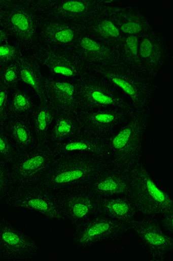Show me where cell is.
Instances as JSON below:
<instances>
[{"mask_svg":"<svg viewBox=\"0 0 173 261\" xmlns=\"http://www.w3.org/2000/svg\"><path fill=\"white\" fill-rule=\"evenodd\" d=\"M2 207H0V208H1ZM2 218V216H1V214H0V220H1V218Z\"/></svg>","mask_w":173,"mask_h":261,"instance_id":"39","label":"cell"},{"mask_svg":"<svg viewBox=\"0 0 173 261\" xmlns=\"http://www.w3.org/2000/svg\"><path fill=\"white\" fill-rule=\"evenodd\" d=\"M139 210L130 195L98 199L95 214H101L114 219L132 230L137 221Z\"/></svg>","mask_w":173,"mask_h":261,"instance_id":"22","label":"cell"},{"mask_svg":"<svg viewBox=\"0 0 173 261\" xmlns=\"http://www.w3.org/2000/svg\"><path fill=\"white\" fill-rule=\"evenodd\" d=\"M39 246L30 235L2 218L0 220V260H31Z\"/></svg>","mask_w":173,"mask_h":261,"instance_id":"11","label":"cell"},{"mask_svg":"<svg viewBox=\"0 0 173 261\" xmlns=\"http://www.w3.org/2000/svg\"><path fill=\"white\" fill-rule=\"evenodd\" d=\"M117 24L123 36L141 37L154 28L142 8L136 6L120 7Z\"/></svg>","mask_w":173,"mask_h":261,"instance_id":"26","label":"cell"},{"mask_svg":"<svg viewBox=\"0 0 173 261\" xmlns=\"http://www.w3.org/2000/svg\"><path fill=\"white\" fill-rule=\"evenodd\" d=\"M129 231L127 226L114 219L95 214L75 227L72 244L83 249L100 242L119 241Z\"/></svg>","mask_w":173,"mask_h":261,"instance_id":"10","label":"cell"},{"mask_svg":"<svg viewBox=\"0 0 173 261\" xmlns=\"http://www.w3.org/2000/svg\"><path fill=\"white\" fill-rule=\"evenodd\" d=\"M59 112L48 98H37L29 120L37 144L47 143L50 129Z\"/></svg>","mask_w":173,"mask_h":261,"instance_id":"25","label":"cell"},{"mask_svg":"<svg viewBox=\"0 0 173 261\" xmlns=\"http://www.w3.org/2000/svg\"><path fill=\"white\" fill-rule=\"evenodd\" d=\"M13 189L10 166L0 161V207H4Z\"/></svg>","mask_w":173,"mask_h":261,"instance_id":"33","label":"cell"},{"mask_svg":"<svg viewBox=\"0 0 173 261\" xmlns=\"http://www.w3.org/2000/svg\"><path fill=\"white\" fill-rule=\"evenodd\" d=\"M37 97L26 86L19 85L11 90L8 117H29L35 107Z\"/></svg>","mask_w":173,"mask_h":261,"instance_id":"29","label":"cell"},{"mask_svg":"<svg viewBox=\"0 0 173 261\" xmlns=\"http://www.w3.org/2000/svg\"><path fill=\"white\" fill-rule=\"evenodd\" d=\"M132 182L131 196L139 213L157 217L173 211L172 196L157 186L144 161L129 170Z\"/></svg>","mask_w":173,"mask_h":261,"instance_id":"6","label":"cell"},{"mask_svg":"<svg viewBox=\"0 0 173 261\" xmlns=\"http://www.w3.org/2000/svg\"><path fill=\"white\" fill-rule=\"evenodd\" d=\"M4 125L18 154L37 144L29 117H8Z\"/></svg>","mask_w":173,"mask_h":261,"instance_id":"27","label":"cell"},{"mask_svg":"<svg viewBox=\"0 0 173 261\" xmlns=\"http://www.w3.org/2000/svg\"><path fill=\"white\" fill-rule=\"evenodd\" d=\"M83 129L79 111H59L50 130L48 143L53 147L57 146Z\"/></svg>","mask_w":173,"mask_h":261,"instance_id":"24","label":"cell"},{"mask_svg":"<svg viewBox=\"0 0 173 261\" xmlns=\"http://www.w3.org/2000/svg\"><path fill=\"white\" fill-rule=\"evenodd\" d=\"M5 10L1 24L23 49L32 52L40 45L42 15L41 0H2Z\"/></svg>","mask_w":173,"mask_h":261,"instance_id":"3","label":"cell"},{"mask_svg":"<svg viewBox=\"0 0 173 261\" xmlns=\"http://www.w3.org/2000/svg\"><path fill=\"white\" fill-rule=\"evenodd\" d=\"M139 55L141 69L157 78L169 59V46L162 33L153 28L141 36Z\"/></svg>","mask_w":173,"mask_h":261,"instance_id":"15","label":"cell"},{"mask_svg":"<svg viewBox=\"0 0 173 261\" xmlns=\"http://www.w3.org/2000/svg\"><path fill=\"white\" fill-rule=\"evenodd\" d=\"M11 90L0 86V124H5L8 118V105Z\"/></svg>","mask_w":173,"mask_h":261,"instance_id":"35","label":"cell"},{"mask_svg":"<svg viewBox=\"0 0 173 261\" xmlns=\"http://www.w3.org/2000/svg\"><path fill=\"white\" fill-rule=\"evenodd\" d=\"M2 85V84H1V81H0V86Z\"/></svg>","mask_w":173,"mask_h":261,"instance_id":"40","label":"cell"},{"mask_svg":"<svg viewBox=\"0 0 173 261\" xmlns=\"http://www.w3.org/2000/svg\"><path fill=\"white\" fill-rule=\"evenodd\" d=\"M161 218L159 220V224L166 233H173V211L161 215Z\"/></svg>","mask_w":173,"mask_h":261,"instance_id":"36","label":"cell"},{"mask_svg":"<svg viewBox=\"0 0 173 261\" xmlns=\"http://www.w3.org/2000/svg\"><path fill=\"white\" fill-rule=\"evenodd\" d=\"M23 56V49L18 45L10 42L0 44V67L19 61Z\"/></svg>","mask_w":173,"mask_h":261,"instance_id":"34","label":"cell"},{"mask_svg":"<svg viewBox=\"0 0 173 261\" xmlns=\"http://www.w3.org/2000/svg\"><path fill=\"white\" fill-rule=\"evenodd\" d=\"M4 207L32 210L50 220L65 222L58 196L36 183L14 188Z\"/></svg>","mask_w":173,"mask_h":261,"instance_id":"7","label":"cell"},{"mask_svg":"<svg viewBox=\"0 0 173 261\" xmlns=\"http://www.w3.org/2000/svg\"><path fill=\"white\" fill-rule=\"evenodd\" d=\"M31 53V57L39 63L45 73L52 76L79 81L92 72L73 50L39 45Z\"/></svg>","mask_w":173,"mask_h":261,"instance_id":"9","label":"cell"},{"mask_svg":"<svg viewBox=\"0 0 173 261\" xmlns=\"http://www.w3.org/2000/svg\"><path fill=\"white\" fill-rule=\"evenodd\" d=\"M21 83L31 89L37 98H45L44 77L45 73L34 58L24 56L19 61Z\"/></svg>","mask_w":173,"mask_h":261,"instance_id":"28","label":"cell"},{"mask_svg":"<svg viewBox=\"0 0 173 261\" xmlns=\"http://www.w3.org/2000/svg\"><path fill=\"white\" fill-rule=\"evenodd\" d=\"M132 230L148 252L150 260H164L173 251V236L161 228L157 217L143 216Z\"/></svg>","mask_w":173,"mask_h":261,"instance_id":"12","label":"cell"},{"mask_svg":"<svg viewBox=\"0 0 173 261\" xmlns=\"http://www.w3.org/2000/svg\"><path fill=\"white\" fill-rule=\"evenodd\" d=\"M10 38L9 34H8L6 29L0 24V44L10 42Z\"/></svg>","mask_w":173,"mask_h":261,"instance_id":"37","label":"cell"},{"mask_svg":"<svg viewBox=\"0 0 173 261\" xmlns=\"http://www.w3.org/2000/svg\"><path fill=\"white\" fill-rule=\"evenodd\" d=\"M57 156L54 147L48 142L19 153L10 166L14 188L38 182Z\"/></svg>","mask_w":173,"mask_h":261,"instance_id":"8","label":"cell"},{"mask_svg":"<svg viewBox=\"0 0 173 261\" xmlns=\"http://www.w3.org/2000/svg\"><path fill=\"white\" fill-rule=\"evenodd\" d=\"M78 81L45 73V97L51 101L59 111H79Z\"/></svg>","mask_w":173,"mask_h":261,"instance_id":"21","label":"cell"},{"mask_svg":"<svg viewBox=\"0 0 173 261\" xmlns=\"http://www.w3.org/2000/svg\"><path fill=\"white\" fill-rule=\"evenodd\" d=\"M151 119L150 109H136L127 121L107 139L106 160L109 166L129 170L143 161L145 136Z\"/></svg>","mask_w":173,"mask_h":261,"instance_id":"2","label":"cell"},{"mask_svg":"<svg viewBox=\"0 0 173 261\" xmlns=\"http://www.w3.org/2000/svg\"><path fill=\"white\" fill-rule=\"evenodd\" d=\"M109 166L106 159L83 153L57 154L36 184L57 196L85 188Z\"/></svg>","mask_w":173,"mask_h":261,"instance_id":"1","label":"cell"},{"mask_svg":"<svg viewBox=\"0 0 173 261\" xmlns=\"http://www.w3.org/2000/svg\"><path fill=\"white\" fill-rule=\"evenodd\" d=\"M140 38L136 36H124L116 45V49L119 62L142 70L139 55Z\"/></svg>","mask_w":173,"mask_h":261,"instance_id":"30","label":"cell"},{"mask_svg":"<svg viewBox=\"0 0 173 261\" xmlns=\"http://www.w3.org/2000/svg\"><path fill=\"white\" fill-rule=\"evenodd\" d=\"M4 14H5V10H4L2 0H0V24L2 23Z\"/></svg>","mask_w":173,"mask_h":261,"instance_id":"38","label":"cell"},{"mask_svg":"<svg viewBox=\"0 0 173 261\" xmlns=\"http://www.w3.org/2000/svg\"><path fill=\"white\" fill-rule=\"evenodd\" d=\"M82 32V25L64 20L43 18L40 28L39 45L73 50Z\"/></svg>","mask_w":173,"mask_h":261,"instance_id":"18","label":"cell"},{"mask_svg":"<svg viewBox=\"0 0 173 261\" xmlns=\"http://www.w3.org/2000/svg\"><path fill=\"white\" fill-rule=\"evenodd\" d=\"M94 72L102 75L123 92L136 110L149 109L157 91V78L118 61Z\"/></svg>","mask_w":173,"mask_h":261,"instance_id":"4","label":"cell"},{"mask_svg":"<svg viewBox=\"0 0 173 261\" xmlns=\"http://www.w3.org/2000/svg\"><path fill=\"white\" fill-rule=\"evenodd\" d=\"M18 152L8 135L5 125L0 124V161L10 166Z\"/></svg>","mask_w":173,"mask_h":261,"instance_id":"31","label":"cell"},{"mask_svg":"<svg viewBox=\"0 0 173 261\" xmlns=\"http://www.w3.org/2000/svg\"><path fill=\"white\" fill-rule=\"evenodd\" d=\"M73 51L92 71L119 61L116 46L102 43L83 31Z\"/></svg>","mask_w":173,"mask_h":261,"instance_id":"19","label":"cell"},{"mask_svg":"<svg viewBox=\"0 0 173 261\" xmlns=\"http://www.w3.org/2000/svg\"><path fill=\"white\" fill-rule=\"evenodd\" d=\"M98 199L131 195L132 182L129 170L108 166L84 188Z\"/></svg>","mask_w":173,"mask_h":261,"instance_id":"17","label":"cell"},{"mask_svg":"<svg viewBox=\"0 0 173 261\" xmlns=\"http://www.w3.org/2000/svg\"><path fill=\"white\" fill-rule=\"evenodd\" d=\"M102 3L100 9L82 25V31L102 43L116 46L124 36L117 24V14L120 7L114 5L115 1Z\"/></svg>","mask_w":173,"mask_h":261,"instance_id":"16","label":"cell"},{"mask_svg":"<svg viewBox=\"0 0 173 261\" xmlns=\"http://www.w3.org/2000/svg\"><path fill=\"white\" fill-rule=\"evenodd\" d=\"M136 109H106L79 110L84 130L95 136L108 139L119 130Z\"/></svg>","mask_w":173,"mask_h":261,"instance_id":"14","label":"cell"},{"mask_svg":"<svg viewBox=\"0 0 173 261\" xmlns=\"http://www.w3.org/2000/svg\"><path fill=\"white\" fill-rule=\"evenodd\" d=\"M78 86L80 110L134 109L123 92L94 71L79 80Z\"/></svg>","mask_w":173,"mask_h":261,"instance_id":"5","label":"cell"},{"mask_svg":"<svg viewBox=\"0 0 173 261\" xmlns=\"http://www.w3.org/2000/svg\"><path fill=\"white\" fill-rule=\"evenodd\" d=\"M107 140L83 129L77 136L54 148L57 154L83 153L106 159Z\"/></svg>","mask_w":173,"mask_h":261,"instance_id":"23","label":"cell"},{"mask_svg":"<svg viewBox=\"0 0 173 261\" xmlns=\"http://www.w3.org/2000/svg\"><path fill=\"white\" fill-rule=\"evenodd\" d=\"M19 61L11 62L0 67V81L2 85L11 90L22 84L20 80Z\"/></svg>","mask_w":173,"mask_h":261,"instance_id":"32","label":"cell"},{"mask_svg":"<svg viewBox=\"0 0 173 261\" xmlns=\"http://www.w3.org/2000/svg\"><path fill=\"white\" fill-rule=\"evenodd\" d=\"M65 222L75 227L95 214L98 198L83 188L58 196Z\"/></svg>","mask_w":173,"mask_h":261,"instance_id":"20","label":"cell"},{"mask_svg":"<svg viewBox=\"0 0 173 261\" xmlns=\"http://www.w3.org/2000/svg\"><path fill=\"white\" fill-rule=\"evenodd\" d=\"M43 18L66 21L82 25L101 7V0H41Z\"/></svg>","mask_w":173,"mask_h":261,"instance_id":"13","label":"cell"}]
</instances>
